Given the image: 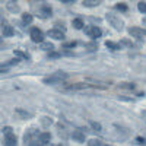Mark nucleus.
Here are the masks:
<instances>
[{"label": "nucleus", "mask_w": 146, "mask_h": 146, "mask_svg": "<svg viewBox=\"0 0 146 146\" xmlns=\"http://www.w3.org/2000/svg\"><path fill=\"white\" fill-rule=\"evenodd\" d=\"M67 78H69V75H67L66 72L58 70V72L53 73V75L44 78V79H42V83H44V85H60V83H63Z\"/></svg>", "instance_id": "obj_1"}, {"label": "nucleus", "mask_w": 146, "mask_h": 146, "mask_svg": "<svg viewBox=\"0 0 146 146\" xmlns=\"http://www.w3.org/2000/svg\"><path fill=\"white\" fill-rule=\"evenodd\" d=\"M105 19H107V22H108L115 31H123V29H124V22H123V19H121L120 16H117L115 13H113V12L107 13Z\"/></svg>", "instance_id": "obj_2"}, {"label": "nucleus", "mask_w": 146, "mask_h": 146, "mask_svg": "<svg viewBox=\"0 0 146 146\" xmlns=\"http://www.w3.org/2000/svg\"><path fill=\"white\" fill-rule=\"evenodd\" d=\"M83 32L86 36H89L91 40H98L102 36V31L100 27H95V25H89V27H83Z\"/></svg>", "instance_id": "obj_3"}, {"label": "nucleus", "mask_w": 146, "mask_h": 146, "mask_svg": "<svg viewBox=\"0 0 146 146\" xmlns=\"http://www.w3.org/2000/svg\"><path fill=\"white\" fill-rule=\"evenodd\" d=\"M127 32L131 35V38H136L139 41H142L146 36V29L145 28H139V27H131L127 29Z\"/></svg>", "instance_id": "obj_4"}, {"label": "nucleus", "mask_w": 146, "mask_h": 146, "mask_svg": "<svg viewBox=\"0 0 146 146\" xmlns=\"http://www.w3.org/2000/svg\"><path fill=\"white\" fill-rule=\"evenodd\" d=\"M29 36H31V40L34 41V42H36V44H40V42H42L44 41V32L41 31V29H38V28H31V31H29Z\"/></svg>", "instance_id": "obj_5"}, {"label": "nucleus", "mask_w": 146, "mask_h": 146, "mask_svg": "<svg viewBox=\"0 0 146 146\" xmlns=\"http://www.w3.org/2000/svg\"><path fill=\"white\" fill-rule=\"evenodd\" d=\"M47 35L50 36V38L56 40V41H63V40L66 38V35H64V31L58 29V28H53V29H50V31L47 32Z\"/></svg>", "instance_id": "obj_6"}, {"label": "nucleus", "mask_w": 146, "mask_h": 146, "mask_svg": "<svg viewBox=\"0 0 146 146\" xmlns=\"http://www.w3.org/2000/svg\"><path fill=\"white\" fill-rule=\"evenodd\" d=\"M51 13H53V10H51V7L48 6V5H41V6L38 7V16H40L41 19L50 18Z\"/></svg>", "instance_id": "obj_7"}, {"label": "nucleus", "mask_w": 146, "mask_h": 146, "mask_svg": "<svg viewBox=\"0 0 146 146\" xmlns=\"http://www.w3.org/2000/svg\"><path fill=\"white\" fill-rule=\"evenodd\" d=\"M86 82H88V83H92L91 86H96V88H101V89H105V88L110 86V82H102V80H98V79H91V78H88Z\"/></svg>", "instance_id": "obj_8"}, {"label": "nucleus", "mask_w": 146, "mask_h": 146, "mask_svg": "<svg viewBox=\"0 0 146 146\" xmlns=\"http://www.w3.org/2000/svg\"><path fill=\"white\" fill-rule=\"evenodd\" d=\"M36 140L40 142V145H48L51 140V135L47 131H42V133H38V136H36Z\"/></svg>", "instance_id": "obj_9"}, {"label": "nucleus", "mask_w": 146, "mask_h": 146, "mask_svg": "<svg viewBox=\"0 0 146 146\" xmlns=\"http://www.w3.org/2000/svg\"><path fill=\"white\" fill-rule=\"evenodd\" d=\"M3 136H5V145H7V146H15V145L18 143L16 136L13 135V131L6 133V135H3Z\"/></svg>", "instance_id": "obj_10"}, {"label": "nucleus", "mask_w": 146, "mask_h": 146, "mask_svg": "<svg viewBox=\"0 0 146 146\" xmlns=\"http://www.w3.org/2000/svg\"><path fill=\"white\" fill-rule=\"evenodd\" d=\"M34 136H38V133H36L34 129H31L28 133H25V136H23V142L28 143V145H31V143H32V137H34Z\"/></svg>", "instance_id": "obj_11"}, {"label": "nucleus", "mask_w": 146, "mask_h": 146, "mask_svg": "<svg viewBox=\"0 0 146 146\" xmlns=\"http://www.w3.org/2000/svg\"><path fill=\"white\" fill-rule=\"evenodd\" d=\"M40 48H41L42 51L50 53V51L54 50V44L53 42H48V41H42V42H40Z\"/></svg>", "instance_id": "obj_12"}, {"label": "nucleus", "mask_w": 146, "mask_h": 146, "mask_svg": "<svg viewBox=\"0 0 146 146\" xmlns=\"http://www.w3.org/2000/svg\"><path fill=\"white\" fill-rule=\"evenodd\" d=\"M102 3V0H83V6L85 7H96Z\"/></svg>", "instance_id": "obj_13"}, {"label": "nucleus", "mask_w": 146, "mask_h": 146, "mask_svg": "<svg viewBox=\"0 0 146 146\" xmlns=\"http://www.w3.org/2000/svg\"><path fill=\"white\" fill-rule=\"evenodd\" d=\"M105 47L108 48V50H111V51H118L121 50V44H117L114 41H107L105 42Z\"/></svg>", "instance_id": "obj_14"}, {"label": "nucleus", "mask_w": 146, "mask_h": 146, "mask_svg": "<svg viewBox=\"0 0 146 146\" xmlns=\"http://www.w3.org/2000/svg\"><path fill=\"white\" fill-rule=\"evenodd\" d=\"M72 139L76 140V142H85V133L83 131H73L72 133Z\"/></svg>", "instance_id": "obj_15"}, {"label": "nucleus", "mask_w": 146, "mask_h": 146, "mask_svg": "<svg viewBox=\"0 0 146 146\" xmlns=\"http://www.w3.org/2000/svg\"><path fill=\"white\" fill-rule=\"evenodd\" d=\"M2 31H3V36H12V35L15 34V31H13V27H10L9 23H5Z\"/></svg>", "instance_id": "obj_16"}, {"label": "nucleus", "mask_w": 146, "mask_h": 146, "mask_svg": "<svg viewBox=\"0 0 146 146\" xmlns=\"http://www.w3.org/2000/svg\"><path fill=\"white\" fill-rule=\"evenodd\" d=\"M72 25H73V28L75 29H78V31H80V29H83V21L82 19H79V18H76V19H73L72 21Z\"/></svg>", "instance_id": "obj_17"}, {"label": "nucleus", "mask_w": 146, "mask_h": 146, "mask_svg": "<svg viewBox=\"0 0 146 146\" xmlns=\"http://www.w3.org/2000/svg\"><path fill=\"white\" fill-rule=\"evenodd\" d=\"M32 21H34V18H32L31 13H23V15H22V22H23V23L29 25V23H32Z\"/></svg>", "instance_id": "obj_18"}, {"label": "nucleus", "mask_w": 146, "mask_h": 146, "mask_svg": "<svg viewBox=\"0 0 146 146\" xmlns=\"http://www.w3.org/2000/svg\"><path fill=\"white\" fill-rule=\"evenodd\" d=\"M13 54H15L16 57H19V58H25V60H31L29 54H27V53H23V51H21V50H15V51H13Z\"/></svg>", "instance_id": "obj_19"}, {"label": "nucleus", "mask_w": 146, "mask_h": 146, "mask_svg": "<svg viewBox=\"0 0 146 146\" xmlns=\"http://www.w3.org/2000/svg\"><path fill=\"white\" fill-rule=\"evenodd\" d=\"M15 111H16V113H18V114H19L22 118H31V117H32V114H31V113H28V111H23V110H21V108H16Z\"/></svg>", "instance_id": "obj_20"}, {"label": "nucleus", "mask_w": 146, "mask_h": 146, "mask_svg": "<svg viewBox=\"0 0 146 146\" xmlns=\"http://www.w3.org/2000/svg\"><path fill=\"white\" fill-rule=\"evenodd\" d=\"M88 145H89V146H101V145H104V143H102V140H100V139H89V140H88Z\"/></svg>", "instance_id": "obj_21"}, {"label": "nucleus", "mask_w": 146, "mask_h": 146, "mask_svg": "<svg viewBox=\"0 0 146 146\" xmlns=\"http://www.w3.org/2000/svg\"><path fill=\"white\" fill-rule=\"evenodd\" d=\"M137 9H139L140 13L146 15V2H139V3H137Z\"/></svg>", "instance_id": "obj_22"}, {"label": "nucleus", "mask_w": 146, "mask_h": 146, "mask_svg": "<svg viewBox=\"0 0 146 146\" xmlns=\"http://www.w3.org/2000/svg\"><path fill=\"white\" fill-rule=\"evenodd\" d=\"M91 127H92L94 130H96V131H101V130H102L101 124H100V123H95V121H91Z\"/></svg>", "instance_id": "obj_23"}, {"label": "nucleus", "mask_w": 146, "mask_h": 146, "mask_svg": "<svg viewBox=\"0 0 146 146\" xmlns=\"http://www.w3.org/2000/svg\"><path fill=\"white\" fill-rule=\"evenodd\" d=\"M120 88H124V89H135V85H133V83H120Z\"/></svg>", "instance_id": "obj_24"}, {"label": "nucleus", "mask_w": 146, "mask_h": 146, "mask_svg": "<svg viewBox=\"0 0 146 146\" xmlns=\"http://www.w3.org/2000/svg\"><path fill=\"white\" fill-rule=\"evenodd\" d=\"M58 57H60V54L58 53H54V50L48 53V58H58Z\"/></svg>", "instance_id": "obj_25"}, {"label": "nucleus", "mask_w": 146, "mask_h": 146, "mask_svg": "<svg viewBox=\"0 0 146 146\" xmlns=\"http://www.w3.org/2000/svg\"><path fill=\"white\" fill-rule=\"evenodd\" d=\"M7 9H9L10 12H19V7H18V6H13V5H10V3L7 5Z\"/></svg>", "instance_id": "obj_26"}, {"label": "nucleus", "mask_w": 146, "mask_h": 146, "mask_svg": "<svg viewBox=\"0 0 146 146\" xmlns=\"http://www.w3.org/2000/svg\"><path fill=\"white\" fill-rule=\"evenodd\" d=\"M115 9H118V10H123V12H126V10H127V6H126V5H115Z\"/></svg>", "instance_id": "obj_27"}, {"label": "nucleus", "mask_w": 146, "mask_h": 146, "mask_svg": "<svg viewBox=\"0 0 146 146\" xmlns=\"http://www.w3.org/2000/svg\"><path fill=\"white\" fill-rule=\"evenodd\" d=\"M76 47V42H69V44H64V48H75Z\"/></svg>", "instance_id": "obj_28"}, {"label": "nucleus", "mask_w": 146, "mask_h": 146, "mask_svg": "<svg viewBox=\"0 0 146 146\" xmlns=\"http://www.w3.org/2000/svg\"><path fill=\"white\" fill-rule=\"evenodd\" d=\"M58 2H62V3H64V5H70V3H73V2H76V0H58Z\"/></svg>", "instance_id": "obj_29"}, {"label": "nucleus", "mask_w": 146, "mask_h": 146, "mask_svg": "<svg viewBox=\"0 0 146 146\" xmlns=\"http://www.w3.org/2000/svg\"><path fill=\"white\" fill-rule=\"evenodd\" d=\"M6 73H9V69H0V75H6Z\"/></svg>", "instance_id": "obj_30"}, {"label": "nucleus", "mask_w": 146, "mask_h": 146, "mask_svg": "<svg viewBox=\"0 0 146 146\" xmlns=\"http://www.w3.org/2000/svg\"><path fill=\"white\" fill-rule=\"evenodd\" d=\"M121 42H123L124 45H127V47H131V42H130V41H127V40H123Z\"/></svg>", "instance_id": "obj_31"}, {"label": "nucleus", "mask_w": 146, "mask_h": 146, "mask_svg": "<svg viewBox=\"0 0 146 146\" xmlns=\"http://www.w3.org/2000/svg\"><path fill=\"white\" fill-rule=\"evenodd\" d=\"M137 142H140L142 145H145V143H146V140H145V139H142V137H137Z\"/></svg>", "instance_id": "obj_32"}, {"label": "nucleus", "mask_w": 146, "mask_h": 146, "mask_svg": "<svg viewBox=\"0 0 146 146\" xmlns=\"http://www.w3.org/2000/svg\"><path fill=\"white\" fill-rule=\"evenodd\" d=\"M143 25L146 27V18H143Z\"/></svg>", "instance_id": "obj_33"}, {"label": "nucleus", "mask_w": 146, "mask_h": 146, "mask_svg": "<svg viewBox=\"0 0 146 146\" xmlns=\"http://www.w3.org/2000/svg\"><path fill=\"white\" fill-rule=\"evenodd\" d=\"M3 42V36H0V44H2Z\"/></svg>", "instance_id": "obj_34"}, {"label": "nucleus", "mask_w": 146, "mask_h": 146, "mask_svg": "<svg viewBox=\"0 0 146 146\" xmlns=\"http://www.w3.org/2000/svg\"><path fill=\"white\" fill-rule=\"evenodd\" d=\"M13 2H15V0H13Z\"/></svg>", "instance_id": "obj_35"}]
</instances>
